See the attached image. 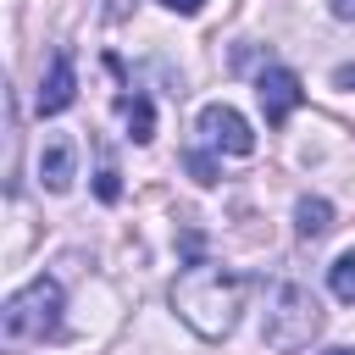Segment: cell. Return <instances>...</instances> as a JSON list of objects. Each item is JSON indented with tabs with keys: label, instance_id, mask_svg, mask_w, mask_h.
<instances>
[{
	"label": "cell",
	"instance_id": "obj_1",
	"mask_svg": "<svg viewBox=\"0 0 355 355\" xmlns=\"http://www.w3.org/2000/svg\"><path fill=\"white\" fill-rule=\"evenodd\" d=\"M244 272L222 266V261H189L172 277V311L200 333V338H227L239 327L244 311Z\"/></svg>",
	"mask_w": 355,
	"mask_h": 355
},
{
	"label": "cell",
	"instance_id": "obj_2",
	"mask_svg": "<svg viewBox=\"0 0 355 355\" xmlns=\"http://www.w3.org/2000/svg\"><path fill=\"white\" fill-rule=\"evenodd\" d=\"M0 327H6L11 344H44V338H55V333H61V283H55V277L22 283V288L6 300Z\"/></svg>",
	"mask_w": 355,
	"mask_h": 355
},
{
	"label": "cell",
	"instance_id": "obj_3",
	"mask_svg": "<svg viewBox=\"0 0 355 355\" xmlns=\"http://www.w3.org/2000/svg\"><path fill=\"white\" fill-rule=\"evenodd\" d=\"M316 333H322V305H316V294H311L305 283H277V288L266 294V327H261L266 349H300V344H311Z\"/></svg>",
	"mask_w": 355,
	"mask_h": 355
},
{
	"label": "cell",
	"instance_id": "obj_4",
	"mask_svg": "<svg viewBox=\"0 0 355 355\" xmlns=\"http://www.w3.org/2000/svg\"><path fill=\"white\" fill-rule=\"evenodd\" d=\"M194 128H200V144H205V150H222V155H250V150H255L250 122H244L233 105H222V100H216V105H205Z\"/></svg>",
	"mask_w": 355,
	"mask_h": 355
},
{
	"label": "cell",
	"instance_id": "obj_5",
	"mask_svg": "<svg viewBox=\"0 0 355 355\" xmlns=\"http://www.w3.org/2000/svg\"><path fill=\"white\" fill-rule=\"evenodd\" d=\"M255 100H261V116H266V128H283V122L300 111V100H305V89H300V72H288V67H266V72L255 78Z\"/></svg>",
	"mask_w": 355,
	"mask_h": 355
},
{
	"label": "cell",
	"instance_id": "obj_6",
	"mask_svg": "<svg viewBox=\"0 0 355 355\" xmlns=\"http://www.w3.org/2000/svg\"><path fill=\"white\" fill-rule=\"evenodd\" d=\"M72 100H78V67H72V50H55L50 55V72L39 78L33 105H39V116H61Z\"/></svg>",
	"mask_w": 355,
	"mask_h": 355
},
{
	"label": "cell",
	"instance_id": "obj_7",
	"mask_svg": "<svg viewBox=\"0 0 355 355\" xmlns=\"http://www.w3.org/2000/svg\"><path fill=\"white\" fill-rule=\"evenodd\" d=\"M72 178H78V144H72L67 133H50V139L39 144V183H44L50 194H67Z\"/></svg>",
	"mask_w": 355,
	"mask_h": 355
},
{
	"label": "cell",
	"instance_id": "obj_8",
	"mask_svg": "<svg viewBox=\"0 0 355 355\" xmlns=\"http://www.w3.org/2000/svg\"><path fill=\"white\" fill-rule=\"evenodd\" d=\"M116 111H122V122H128L133 144H150V139H155V105H150V94H122V100H116Z\"/></svg>",
	"mask_w": 355,
	"mask_h": 355
},
{
	"label": "cell",
	"instance_id": "obj_9",
	"mask_svg": "<svg viewBox=\"0 0 355 355\" xmlns=\"http://www.w3.org/2000/svg\"><path fill=\"white\" fill-rule=\"evenodd\" d=\"M327 227H333V205H327L322 194H305V200L294 205V233H300V239H322Z\"/></svg>",
	"mask_w": 355,
	"mask_h": 355
},
{
	"label": "cell",
	"instance_id": "obj_10",
	"mask_svg": "<svg viewBox=\"0 0 355 355\" xmlns=\"http://www.w3.org/2000/svg\"><path fill=\"white\" fill-rule=\"evenodd\" d=\"M327 288H333L344 305H355V250H344V255L327 266Z\"/></svg>",
	"mask_w": 355,
	"mask_h": 355
},
{
	"label": "cell",
	"instance_id": "obj_11",
	"mask_svg": "<svg viewBox=\"0 0 355 355\" xmlns=\"http://www.w3.org/2000/svg\"><path fill=\"white\" fill-rule=\"evenodd\" d=\"M189 172H194V183H216V161L205 150H189Z\"/></svg>",
	"mask_w": 355,
	"mask_h": 355
},
{
	"label": "cell",
	"instance_id": "obj_12",
	"mask_svg": "<svg viewBox=\"0 0 355 355\" xmlns=\"http://www.w3.org/2000/svg\"><path fill=\"white\" fill-rule=\"evenodd\" d=\"M94 194H100L105 205H111V200L122 194V183H116V172H111V166H100V172H94Z\"/></svg>",
	"mask_w": 355,
	"mask_h": 355
},
{
	"label": "cell",
	"instance_id": "obj_13",
	"mask_svg": "<svg viewBox=\"0 0 355 355\" xmlns=\"http://www.w3.org/2000/svg\"><path fill=\"white\" fill-rule=\"evenodd\" d=\"M161 6H166V11H178V17H194L205 0H161Z\"/></svg>",
	"mask_w": 355,
	"mask_h": 355
},
{
	"label": "cell",
	"instance_id": "obj_14",
	"mask_svg": "<svg viewBox=\"0 0 355 355\" xmlns=\"http://www.w3.org/2000/svg\"><path fill=\"white\" fill-rule=\"evenodd\" d=\"M128 6H133V0H105V22H122V17H128Z\"/></svg>",
	"mask_w": 355,
	"mask_h": 355
},
{
	"label": "cell",
	"instance_id": "obj_15",
	"mask_svg": "<svg viewBox=\"0 0 355 355\" xmlns=\"http://www.w3.org/2000/svg\"><path fill=\"white\" fill-rule=\"evenodd\" d=\"M333 83L338 89H355V67H333Z\"/></svg>",
	"mask_w": 355,
	"mask_h": 355
},
{
	"label": "cell",
	"instance_id": "obj_16",
	"mask_svg": "<svg viewBox=\"0 0 355 355\" xmlns=\"http://www.w3.org/2000/svg\"><path fill=\"white\" fill-rule=\"evenodd\" d=\"M333 6V17H344V22H355V0H327Z\"/></svg>",
	"mask_w": 355,
	"mask_h": 355
},
{
	"label": "cell",
	"instance_id": "obj_17",
	"mask_svg": "<svg viewBox=\"0 0 355 355\" xmlns=\"http://www.w3.org/2000/svg\"><path fill=\"white\" fill-rule=\"evenodd\" d=\"M327 355H355V349H327Z\"/></svg>",
	"mask_w": 355,
	"mask_h": 355
}]
</instances>
